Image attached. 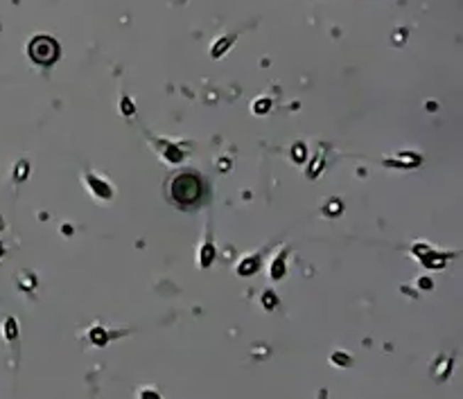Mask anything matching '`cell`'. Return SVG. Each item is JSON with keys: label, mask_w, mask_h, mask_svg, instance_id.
<instances>
[{"label": "cell", "mask_w": 463, "mask_h": 399, "mask_svg": "<svg viewBox=\"0 0 463 399\" xmlns=\"http://www.w3.org/2000/svg\"><path fill=\"white\" fill-rule=\"evenodd\" d=\"M172 196L179 203H195L202 196V183L192 174H183V176H179L172 183Z\"/></svg>", "instance_id": "cell-1"}, {"label": "cell", "mask_w": 463, "mask_h": 399, "mask_svg": "<svg viewBox=\"0 0 463 399\" xmlns=\"http://www.w3.org/2000/svg\"><path fill=\"white\" fill-rule=\"evenodd\" d=\"M30 52H32V59H36L39 64H50V61H55L57 57V45L53 39H48V36H39V39L30 45Z\"/></svg>", "instance_id": "cell-2"}]
</instances>
